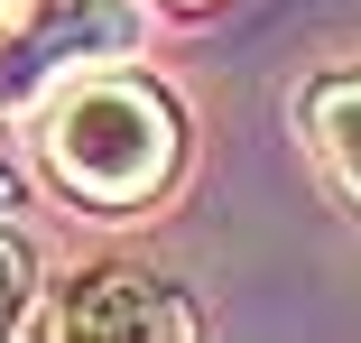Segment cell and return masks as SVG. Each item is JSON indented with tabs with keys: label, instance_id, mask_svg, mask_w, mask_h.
Listing matches in <instances>:
<instances>
[{
	"label": "cell",
	"instance_id": "obj_1",
	"mask_svg": "<svg viewBox=\"0 0 361 343\" xmlns=\"http://www.w3.org/2000/svg\"><path fill=\"white\" fill-rule=\"evenodd\" d=\"M185 158V121L158 84L139 75H84L75 93H56L47 112V167L65 195L84 204H149Z\"/></svg>",
	"mask_w": 361,
	"mask_h": 343
},
{
	"label": "cell",
	"instance_id": "obj_2",
	"mask_svg": "<svg viewBox=\"0 0 361 343\" xmlns=\"http://www.w3.org/2000/svg\"><path fill=\"white\" fill-rule=\"evenodd\" d=\"M121 0H0V102H37L65 65H93L130 47Z\"/></svg>",
	"mask_w": 361,
	"mask_h": 343
},
{
	"label": "cell",
	"instance_id": "obj_3",
	"mask_svg": "<svg viewBox=\"0 0 361 343\" xmlns=\"http://www.w3.org/2000/svg\"><path fill=\"white\" fill-rule=\"evenodd\" d=\"M75 343H185L204 315L185 306V288H167L158 269H84L47 315Z\"/></svg>",
	"mask_w": 361,
	"mask_h": 343
},
{
	"label": "cell",
	"instance_id": "obj_4",
	"mask_svg": "<svg viewBox=\"0 0 361 343\" xmlns=\"http://www.w3.org/2000/svg\"><path fill=\"white\" fill-rule=\"evenodd\" d=\"M297 121H306V140H315L324 176L361 204V65H334V75H315V84H306V102H297Z\"/></svg>",
	"mask_w": 361,
	"mask_h": 343
},
{
	"label": "cell",
	"instance_id": "obj_5",
	"mask_svg": "<svg viewBox=\"0 0 361 343\" xmlns=\"http://www.w3.org/2000/svg\"><path fill=\"white\" fill-rule=\"evenodd\" d=\"M28 306H37V260H28V241L10 223H0V334H19Z\"/></svg>",
	"mask_w": 361,
	"mask_h": 343
},
{
	"label": "cell",
	"instance_id": "obj_6",
	"mask_svg": "<svg viewBox=\"0 0 361 343\" xmlns=\"http://www.w3.org/2000/svg\"><path fill=\"white\" fill-rule=\"evenodd\" d=\"M0 214H19V167L0 158Z\"/></svg>",
	"mask_w": 361,
	"mask_h": 343
},
{
	"label": "cell",
	"instance_id": "obj_7",
	"mask_svg": "<svg viewBox=\"0 0 361 343\" xmlns=\"http://www.w3.org/2000/svg\"><path fill=\"white\" fill-rule=\"evenodd\" d=\"M167 10H213V0H167Z\"/></svg>",
	"mask_w": 361,
	"mask_h": 343
}]
</instances>
